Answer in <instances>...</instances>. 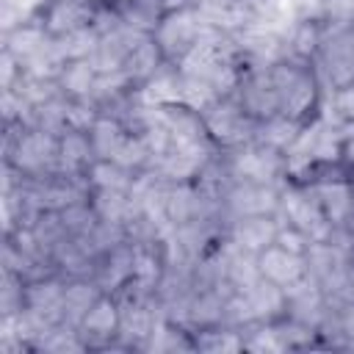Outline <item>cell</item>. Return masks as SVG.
I'll list each match as a JSON object with an SVG mask.
<instances>
[{
	"label": "cell",
	"instance_id": "1",
	"mask_svg": "<svg viewBox=\"0 0 354 354\" xmlns=\"http://www.w3.org/2000/svg\"><path fill=\"white\" fill-rule=\"evenodd\" d=\"M260 268L268 279L274 282H296L299 274H301V260L296 257V252H288V249H271L263 254L260 260Z\"/></svg>",
	"mask_w": 354,
	"mask_h": 354
},
{
	"label": "cell",
	"instance_id": "2",
	"mask_svg": "<svg viewBox=\"0 0 354 354\" xmlns=\"http://www.w3.org/2000/svg\"><path fill=\"white\" fill-rule=\"evenodd\" d=\"M196 36H199V22L194 14H177L160 28V44H166L169 50L188 47V41Z\"/></svg>",
	"mask_w": 354,
	"mask_h": 354
},
{
	"label": "cell",
	"instance_id": "3",
	"mask_svg": "<svg viewBox=\"0 0 354 354\" xmlns=\"http://www.w3.org/2000/svg\"><path fill=\"white\" fill-rule=\"evenodd\" d=\"M238 169L246 174V177H254V180H266L274 174L277 169V158L271 152H263V149H252L246 152L241 160H238Z\"/></svg>",
	"mask_w": 354,
	"mask_h": 354
},
{
	"label": "cell",
	"instance_id": "4",
	"mask_svg": "<svg viewBox=\"0 0 354 354\" xmlns=\"http://www.w3.org/2000/svg\"><path fill=\"white\" fill-rule=\"evenodd\" d=\"M271 235H274V227H271V221H266V218H246V221L238 227V241H241L246 249H260V246H266V243L271 241Z\"/></svg>",
	"mask_w": 354,
	"mask_h": 354
},
{
	"label": "cell",
	"instance_id": "5",
	"mask_svg": "<svg viewBox=\"0 0 354 354\" xmlns=\"http://www.w3.org/2000/svg\"><path fill=\"white\" fill-rule=\"evenodd\" d=\"M88 17V11L80 6V3H72V0H66V3H61L55 11H53V17H50V22H53V28L55 30H77L80 25H83V19Z\"/></svg>",
	"mask_w": 354,
	"mask_h": 354
},
{
	"label": "cell",
	"instance_id": "6",
	"mask_svg": "<svg viewBox=\"0 0 354 354\" xmlns=\"http://www.w3.org/2000/svg\"><path fill=\"white\" fill-rule=\"evenodd\" d=\"M232 205L238 210H246V213H263V210H268L274 205V199H271V194L266 188H243V191L235 194Z\"/></svg>",
	"mask_w": 354,
	"mask_h": 354
},
{
	"label": "cell",
	"instance_id": "7",
	"mask_svg": "<svg viewBox=\"0 0 354 354\" xmlns=\"http://www.w3.org/2000/svg\"><path fill=\"white\" fill-rule=\"evenodd\" d=\"M47 155H53V141L44 138V136H30L19 144V160L28 163V166L41 163Z\"/></svg>",
	"mask_w": 354,
	"mask_h": 354
},
{
	"label": "cell",
	"instance_id": "8",
	"mask_svg": "<svg viewBox=\"0 0 354 354\" xmlns=\"http://www.w3.org/2000/svg\"><path fill=\"white\" fill-rule=\"evenodd\" d=\"M321 196H324V202H326V207H329V213L335 216V218H340L346 210H348V188L346 185H326V188H321Z\"/></svg>",
	"mask_w": 354,
	"mask_h": 354
},
{
	"label": "cell",
	"instance_id": "9",
	"mask_svg": "<svg viewBox=\"0 0 354 354\" xmlns=\"http://www.w3.org/2000/svg\"><path fill=\"white\" fill-rule=\"evenodd\" d=\"M254 313H274L279 307V293L271 285H252V296H249Z\"/></svg>",
	"mask_w": 354,
	"mask_h": 354
},
{
	"label": "cell",
	"instance_id": "10",
	"mask_svg": "<svg viewBox=\"0 0 354 354\" xmlns=\"http://www.w3.org/2000/svg\"><path fill=\"white\" fill-rule=\"evenodd\" d=\"M180 97H183L188 105L199 108V105H205V102L210 100V88H207V83H205V80H199V77L188 75V80L180 86Z\"/></svg>",
	"mask_w": 354,
	"mask_h": 354
},
{
	"label": "cell",
	"instance_id": "11",
	"mask_svg": "<svg viewBox=\"0 0 354 354\" xmlns=\"http://www.w3.org/2000/svg\"><path fill=\"white\" fill-rule=\"evenodd\" d=\"M180 97V86L171 80V77H160V80H155L147 91H144V100L147 102H171V100H177Z\"/></svg>",
	"mask_w": 354,
	"mask_h": 354
},
{
	"label": "cell",
	"instance_id": "12",
	"mask_svg": "<svg viewBox=\"0 0 354 354\" xmlns=\"http://www.w3.org/2000/svg\"><path fill=\"white\" fill-rule=\"evenodd\" d=\"M194 194L191 191H185V188H180V191H174L169 199H166V213L174 218V221H183L191 210H194V199H191Z\"/></svg>",
	"mask_w": 354,
	"mask_h": 354
},
{
	"label": "cell",
	"instance_id": "13",
	"mask_svg": "<svg viewBox=\"0 0 354 354\" xmlns=\"http://www.w3.org/2000/svg\"><path fill=\"white\" fill-rule=\"evenodd\" d=\"M155 66V47L152 44H138L136 50H130V69L136 72V75H144V72H149Z\"/></svg>",
	"mask_w": 354,
	"mask_h": 354
},
{
	"label": "cell",
	"instance_id": "14",
	"mask_svg": "<svg viewBox=\"0 0 354 354\" xmlns=\"http://www.w3.org/2000/svg\"><path fill=\"white\" fill-rule=\"evenodd\" d=\"M64 83L72 91H88V86H91V66H86V64L69 66L66 75H64Z\"/></svg>",
	"mask_w": 354,
	"mask_h": 354
},
{
	"label": "cell",
	"instance_id": "15",
	"mask_svg": "<svg viewBox=\"0 0 354 354\" xmlns=\"http://www.w3.org/2000/svg\"><path fill=\"white\" fill-rule=\"evenodd\" d=\"M86 326L88 329H94V332H108L111 326H113V307L111 304H97L91 313H88V318H86Z\"/></svg>",
	"mask_w": 354,
	"mask_h": 354
},
{
	"label": "cell",
	"instance_id": "16",
	"mask_svg": "<svg viewBox=\"0 0 354 354\" xmlns=\"http://www.w3.org/2000/svg\"><path fill=\"white\" fill-rule=\"evenodd\" d=\"M147 155V147H144V141H119V147L113 149V158L119 160V163H138L141 158Z\"/></svg>",
	"mask_w": 354,
	"mask_h": 354
},
{
	"label": "cell",
	"instance_id": "17",
	"mask_svg": "<svg viewBox=\"0 0 354 354\" xmlns=\"http://www.w3.org/2000/svg\"><path fill=\"white\" fill-rule=\"evenodd\" d=\"M88 301H91V290H88V288H83V285H77V288L66 290V296H64V307H66L72 315H77V313L88 310Z\"/></svg>",
	"mask_w": 354,
	"mask_h": 354
},
{
	"label": "cell",
	"instance_id": "18",
	"mask_svg": "<svg viewBox=\"0 0 354 354\" xmlns=\"http://www.w3.org/2000/svg\"><path fill=\"white\" fill-rule=\"evenodd\" d=\"M11 41H14L11 47H14L17 53H25V55H33V53L41 47V36H39L36 30H19Z\"/></svg>",
	"mask_w": 354,
	"mask_h": 354
},
{
	"label": "cell",
	"instance_id": "19",
	"mask_svg": "<svg viewBox=\"0 0 354 354\" xmlns=\"http://www.w3.org/2000/svg\"><path fill=\"white\" fill-rule=\"evenodd\" d=\"M94 177H97V183L100 185H108V188H122V185H127V180H124V174L116 169V166H97L94 169Z\"/></svg>",
	"mask_w": 354,
	"mask_h": 354
},
{
	"label": "cell",
	"instance_id": "20",
	"mask_svg": "<svg viewBox=\"0 0 354 354\" xmlns=\"http://www.w3.org/2000/svg\"><path fill=\"white\" fill-rule=\"evenodd\" d=\"M271 144H288L290 138H293V127L288 124V122H274L271 127H268V136H266Z\"/></svg>",
	"mask_w": 354,
	"mask_h": 354
},
{
	"label": "cell",
	"instance_id": "21",
	"mask_svg": "<svg viewBox=\"0 0 354 354\" xmlns=\"http://www.w3.org/2000/svg\"><path fill=\"white\" fill-rule=\"evenodd\" d=\"M86 141L80 138V136H69L66 141H64V158H72V160H80L83 155H86Z\"/></svg>",
	"mask_w": 354,
	"mask_h": 354
},
{
	"label": "cell",
	"instance_id": "22",
	"mask_svg": "<svg viewBox=\"0 0 354 354\" xmlns=\"http://www.w3.org/2000/svg\"><path fill=\"white\" fill-rule=\"evenodd\" d=\"M279 241H282V249L288 252H301V235L299 232H279Z\"/></svg>",
	"mask_w": 354,
	"mask_h": 354
},
{
	"label": "cell",
	"instance_id": "23",
	"mask_svg": "<svg viewBox=\"0 0 354 354\" xmlns=\"http://www.w3.org/2000/svg\"><path fill=\"white\" fill-rule=\"evenodd\" d=\"M337 108H340L343 113H351V116H354V86H351V88H343V91L337 94Z\"/></svg>",
	"mask_w": 354,
	"mask_h": 354
},
{
	"label": "cell",
	"instance_id": "24",
	"mask_svg": "<svg viewBox=\"0 0 354 354\" xmlns=\"http://www.w3.org/2000/svg\"><path fill=\"white\" fill-rule=\"evenodd\" d=\"M329 11L348 17V14H354V0H329Z\"/></svg>",
	"mask_w": 354,
	"mask_h": 354
},
{
	"label": "cell",
	"instance_id": "25",
	"mask_svg": "<svg viewBox=\"0 0 354 354\" xmlns=\"http://www.w3.org/2000/svg\"><path fill=\"white\" fill-rule=\"evenodd\" d=\"M348 152H351V160H354V144H351V147H348Z\"/></svg>",
	"mask_w": 354,
	"mask_h": 354
}]
</instances>
